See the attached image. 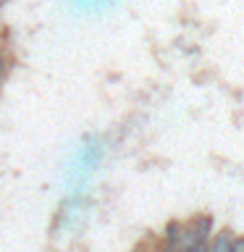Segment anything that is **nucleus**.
Returning <instances> with one entry per match:
<instances>
[{
	"mask_svg": "<svg viewBox=\"0 0 244 252\" xmlns=\"http://www.w3.org/2000/svg\"><path fill=\"white\" fill-rule=\"evenodd\" d=\"M134 252H147V250H145V244H137V250H134Z\"/></svg>",
	"mask_w": 244,
	"mask_h": 252,
	"instance_id": "39448f33",
	"label": "nucleus"
},
{
	"mask_svg": "<svg viewBox=\"0 0 244 252\" xmlns=\"http://www.w3.org/2000/svg\"><path fill=\"white\" fill-rule=\"evenodd\" d=\"M213 218L210 216H194L189 223H184V242H181V250H189L194 244H208L213 236Z\"/></svg>",
	"mask_w": 244,
	"mask_h": 252,
	"instance_id": "f257e3e1",
	"label": "nucleus"
},
{
	"mask_svg": "<svg viewBox=\"0 0 244 252\" xmlns=\"http://www.w3.org/2000/svg\"><path fill=\"white\" fill-rule=\"evenodd\" d=\"M163 239H165V244H171V247H179V250H181V242H184V223H181V220H171V223L165 226Z\"/></svg>",
	"mask_w": 244,
	"mask_h": 252,
	"instance_id": "7ed1b4c3",
	"label": "nucleus"
},
{
	"mask_svg": "<svg viewBox=\"0 0 244 252\" xmlns=\"http://www.w3.org/2000/svg\"><path fill=\"white\" fill-rule=\"evenodd\" d=\"M3 3H5V0H0V8H3Z\"/></svg>",
	"mask_w": 244,
	"mask_h": 252,
	"instance_id": "423d86ee",
	"label": "nucleus"
},
{
	"mask_svg": "<svg viewBox=\"0 0 244 252\" xmlns=\"http://www.w3.org/2000/svg\"><path fill=\"white\" fill-rule=\"evenodd\" d=\"M3 76H5V58H0V82H3Z\"/></svg>",
	"mask_w": 244,
	"mask_h": 252,
	"instance_id": "20e7f679",
	"label": "nucleus"
},
{
	"mask_svg": "<svg viewBox=\"0 0 244 252\" xmlns=\"http://www.w3.org/2000/svg\"><path fill=\"white\" fill-rule=\"evenodd\" d=\"M231 242H234V234L223 228V231L213 234L210 242H208V252H231Z\"/></svg>",
	"mask_w": 244,
	"mask_h": 252,
	"instance_id": "f03ea898",
	"label": "nucleus"
}]
</instances>
